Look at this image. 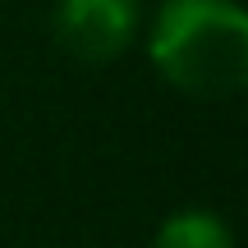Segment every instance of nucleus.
Returning a JSON list of instances; mask_svg holds the SVG:
<instances>
[{
    "mask_svg": "<svg viewBox=\"0 0 248 248\" xmlns=\"http://www.w3.org/2000/svg\"><path fill=\"white\" fill-rule=\"evenodd\" d=\"M147 60L175 92L225 101L248 83V14L239 0H161Z\"/></svg>",
    "mask_w": 248,
    "mask_h": 248,
    "instance_id": "obj_1",
    "label": "nucleus"
},
{
    "mask_svg": "<svg viewBox=\"0 0 248 248\" xmlns=\"http://www.w3.org/2000/svg\"><path fill=\"white\" fill-rule=\"evenodd\" d=\"M142 9L138 0H55L51 32L60 51L83 64H110L138 42Z\"/></svg>",
    "mask_w": 248,
    "mask_h": 248,
    "instance_id": "obj_2",
    "label": "nucleus"
},
{
    "mask_svg": "<svg viewBox=\"0 0 248 248\" xmlns=\"http://www.w3.org/2000/svg\"><path fill=\"white\" fill-rule=\"evenodd\" d=\"M152 248H234V230L221 212L184 207V212H170L156 225Z\"/></svg>",
    "mask_w": 248,
    "mask_h": 248,
    "instance_id": "obj_3",
    "label": "nucleus"
}]
</instances>
